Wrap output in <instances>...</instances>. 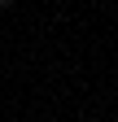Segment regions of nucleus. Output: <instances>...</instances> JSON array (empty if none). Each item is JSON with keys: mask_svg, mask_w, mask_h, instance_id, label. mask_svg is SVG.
I'll use <instances>...</instances> for the list:
<instances>
[{"mask_svg": "<svg viewBox=\"0 0 118 122\" xmlns=\"http://www.w3.org/2000/svg\"><path fill=\"white\" fill-rule=\"evenodd\" d=\"M9 5H13V0H0V9H9Z\"/></svg>", "mask_w": 118, "mask_h": 122, "instance_id": "nucleus-1", "label": "nucleus"}]
</instances>
